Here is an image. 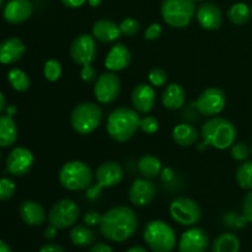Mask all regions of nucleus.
<instances>
[{
  "label": "nucleus",
  "mask_w": 252,
  "mask_h": 252,
  "mask_svg": "<svg viewBox=\"0 0 252 252\" xmlns=\"http://www.w3.org/2000/svg\"><path fill=\"white\" fill-rule=\"evenodd\" d=\"M89 252H113V250L111 249L110 245H107V244L97 243L90 249V251Z\"/></svg>",
  "instance_id": "nucleus-46"
},
{
  "label": "nucleus",
  "mask_w": 252,
  "mask_h": 252,
  "mask_svg": "<svg viewBox=\"0 0 252 252\" xmlns=\"http://www.w3.org/2000/svg\"><path fill=\"white\" fill-rule=\"evenodd\" d=\"M226 105V96L221 89L208 88L197 98V111L206 117H214L223 112Z\"/></svg>",
  "instance_id": "nucleus-10"
},
{
  "label": "nucleus",
  "mask_w": 252,
  "mask_h": 252,
  "mask_svg": "<svg viewBox=\"0 0 252 252\" xmlns=\"http://www.w3.org/2000/svg\"><path fill=\"white\" fill-rule=\"evenodd\" d=\"M20 217L29 226H41L46 223L47 214L43 207L36 201H25L20 204Z\"/></svg>",
  "instance_id": "nucleus-21"
},
{
  "label": "nucleus",
  "mask_w": 252,
  "mask_h": 252,
  "mask_svg": "<svg viewBox=\"0 0 252 252\" xmlns=\"http://www.w3.org/2000/svg\"><path fill=\"white\" fill-rule=\"evenodd\" d=\"M243 214L248 223L252 224V189L244 197L243 201Z\"/></svg>",
  "instance_id": "nucleus-42"
},
{
  "label": "nucleus",
  "mask_w": 252,
  "mask_h": 252,
  "mask_svg": "<svg viewBox=\"0 0 252 252\" xmlns=\"http://www.w3.org/2000/svg\"><path fill=\"white\" fill-rule=\"evenodd\" d=\"M16 191L15 182L9 177L0 179V201H7L11 198Z\"/></svg>",
  "instance_id": "nucleus-38"
},
{
  "label": "nucleus",
  "mask_w": 252,
  "mask_h": 252,
  "mask_svg": "<svg viewBox=\"0 0 252 252\" xmlns=\"http://www.w3.org/2000/svg\"><path fill=\"white\" fill-rule=\"evenodd\" d=\"M161 175H162V180L166 182L171 181V180L174 179V171H172L171 169H164L161 171Z\"/></svg>",
  "instance_id": "nucleus-48"
},
{
  "label": "nucleus",
  "mask_w": 252,
  "mask_h": 252,
  "mask_svg": "<svg viewBox=\"0 0 252 252\" xmlns=\"http://www.w3.org/2000/svg\"><path fill=\"white\" fill-rule=\"evenodd\" d=\"M0 252H12V250L5 241L0 240Z\"/></svg>",
  "instance_id": "nucleus-50"
},
{
  "label": "nucleus",
  "mask_w": 252,
  "mask_h": 252,
  "mask_svg": "<svg viewBox=\"0 0 252 252\" xmlns=\"http://www.w3.org/2000/svg\"><path fill=\"white\" fill-rule=\"evenodd\" d=\"M194 2H201V1H204V0H193Z\"/></svg>",
  "instance_id": "nucleus-55"
},
{
  "label": "nucleus",
  "mask_w": 252,
  "mask_h": 252,
  "mask_svg": "<svg viewBox=\"0 0 252 252\" xmlns=\"http://www.w3.org/2000/svg\"><path fill=\"white\" fill-rule=\"evenodd\" d=\"M97 56V44L94 36L79 34L70 46V57L76 64L84 66L91 64Z\"/></svg>",
  "instance_id": "nucleus-12"
},
{
  "label": "nucleus",
  "mask_w": 252,
  "mask_h": 252,
  "mask_svg": "<svg viewBox=\"0 0 252 252\" xmlns=\"http://www.w3.org/2000/svg\"><path fill=\"white\" fill-rule=\"evenodd\" d=\"M123 167L118 162L106 161L97 167L95 172L96 186L100 189L117 186L123 180Z\"/></svg>",
  "instance_id": "nucleus-15"
},
{
  "label": "nucleus",
  "mask_w": 252,
  "mask_h": 252,
  "mask_svg": "<svg viewBox=\"0 0 252 252\" xmlns=\"http://www.w3.org/2000/svg\"><path fill=\"white\" fill-rule=\"evenodd\" d=\"M101 121H102V110L97 103L81 102L71 111V127L80 135H89L95 132Z\"/></svg>",
  "instance_id": "nucleus-5"
},
{
  "label": "nucleus",
  "mask_w": 252,
  "mask_h": 252,
  "mask_svg": "<svg viewBox=\"0 0 252 252\" xmlns=\"http://www.w3.org/2000/svg\"><path fill=\"white\" fill-rule=\"evenodd\" d=\"M201 137L207 147L225 150L235 143L236 128L233 122L226 118L214 116V117H209L202 125Z\"/></svg>",
  "instance_id": "nucleus-2"
},
{
  "label": "nucleus",
  "mask_w": 252,
  "mask_h": 252,
  "mask_svg": "<svg viewBox=\"0 0 252 252\" xmlns=\"http://www.w3.org/2000/svg\"><path fill=\"white\" fill-rule=\"evenodd\" d=\"M139 22L133 17H126L120 24L121 33L127 37H133L134 34H137L139 31Z\"/></svg>",
  "instance_id": "nucleus-36"
},
{
  "label": "nucleus",
  "mask_w": 252,
  "mask_h": 252,
  "mask_svg": "<svg viewBox=\"0 0 252 252\" xmlns=\"http://www.w3.org/2000/svg\"><path fill=\"white\" fill-rule=\"evenodd\" d=\"M251 155H252V145H251Z\"/></svg>",
  "instance_id": "nucleus-57"
},
{
  "label": "nucleus",
  "mask_w": 252,
  "mask_h": 252,
  "mask_svg": "<svg viewBox=\"0 0 252 252\" xmlns=\"http://www.w3.org/2000/svg\"><path fill=\"white\" fill-rule=\"evenodd\" d=\"M155 91L148 84H139L132 91V105L138 113L147 115L155 106Z\"/></svg>",
  "instance_id": "nucleus-19"
},
{
  "label": "nucleus",
  "mask_w": 252,
  "mask_h": 252,
  "mask_svg": "<svg viewBox=\"0 0 252 252\" xmlns=\"http://www.w3.org/2000/svg\"><path fill=\"white\" fill-rule=\"evenodd\" d=\"M251 7L244 2H236L228 10V19L234 25H244L250 20Z\"/></svg>",
  "instance_id": "nucleus-30"
},
{
  "label": "nucleus",
  "mask_w": 252,
  "mask_h": 252,
  "mask_svg": "<svg viewBox=\"0 0 252 252\" xmlns=\"http://www.w3.org/2000/svg\"><path fill=\"white\" fill-rule=\"evenodd\" d=\"M139 129L147 134H154L159 130V121L153 116H145L144 118H140Z\"/></svg>",
  "instance_id": "nucleus-39"
},
{
  "label": "nucleus",
  "mask_w": 252,
  "mask_h": 252,
  "mask_svg": "<svg viewBox=\"0 0 252 252\" xmlns=\"http://www.w3.org/2000/svg\"><path fill=\"white\" fill-rule=\"evenodd\" d=\"M34 162L31 150L24 147H16L10 152L6 159V169L14 176H24L29 174Z\"/></svg>",
  "instance_id": "nucleus-13"
},
{
  "label": "nucleus",
  "mask_w": 252,
  "mask_h": 252,
  "mask_svg": "<svg viewBox=\"0 0 252 252\" xmlns=\"http://www.w3.org/2000/svg\"><path fill=\"white\" fill-rule=\"evenodd\" d=\"M83 219H84V224H85V225L93 228V226L100 225L101 219H102V216H101L98 212L90 211V212H86V213L84 214Z\"/></svg>",
  "instance_id": "nucleus-41"
},
{
  "label": "nucleus",
  "mask_w": 252,
  "mask_h": 252,
  "mask_svg": "<svg viewBox=\"0 0 252 252\" xmlns=\"http://www.w3.org/2000/svg\"><path fill=\"white\" fill-rule=\"evenodd\" d=\"M132 61L130 51L123 43H116L111 47L105 58V66L107 70L116 73L128 68Z\"/></svg>",
  "instance_id": "nucleus-20"
},
{
  "label": "nucleus",
  "mask_w": 252,
  "mask_h": 252,
  "mask_svg": "<svg viewBox=\"0 0 252 252\" xmlns=\"http://www.w3.org/2000/svg\"><path fill=\"white\" fill-rule=\"evenodd\" d=\"M70 240L75 246L85 248V246L91 245L95 241V235L90 226L88 225H74L70 230Z\"/></svg>",
  "instance_id": "nucleus-29"
},
{
  "label": "nucleus",
  "mask_w": 252,
  "mask_h": 252,
  "mask_svg": "<svg viewBox=\"0 0 252 252\" xmlns=\"http://www.w3.org/2000/svg\"><path fill=\"white\" fill-rule=\"evenodd\" d=\"M26 47L17 37H9L0 43V63L5 65L16 63L24 56Z\"/></svg>",
  "instance_id": "nucleus-23"
},
{
  "label": "nucleus",
  "mask_w": 252,
  "mask_h": 252,
  "mask_svg": "<svg viewBox=\"0 0 252 252\" xmlns=\"http://www.w3.org/2000/svg\"><path fill=\"white\" fill-rule=\"evenodd\" d=\"M121 93V80L115 73L107 71L96 79L94 86V96L97 102L108 105L117 100Z\"/></svg>",
  "instance_id": "nucleus-11"
},
{
  "label": "nucleus",
  "mask_w": 252,
  "mask_h": 252,
  "mask_svg": "<svg viewBox=\"0 0 252 252\" xmlns=\"http://www.w3.org/2000/svg\"><path fill=\"white\" fill-rule=\"evenodd\" d=\"M7 80H9L10 85L19 93H24L30 88V79L25 71L21 69L12 68L10 69L7 73Z\"/></svg>",
  "instance_id": "nucleus-31"
},
{
  "label": "nucleus",
  "mask_w": 252,
  "mask_h": 252,
  "mask_svg": "<svg viewBox=\"0 0 252 252\" xmlns=\"http://www.w3.org/2000/svg\"><path fill=\"white\" fill-rule=\"evenodd\" d=\"M223 223L226 228L233 229V230H241L246 226L248 220L244 217V214H239L238 212L229 211L223 216Z\"/></svg>",
  "instance_id": "nucleus-33"
},
{
  "label": "nucleus",
  "mask_w": 252,
  "mask_h": 252,
  "mask_svg": "<svg viewBox=\"0 0 252 252\" xmlns=\"http://www.w3.org/2000/svg\"><path fill=\"white\" fill-rule=\"evenodd\" d=\"M230 154L231 158L234 160H236V161H245L250 157L251 149L249 148V145L246 143H234L230 147Z\"/></svg>",
  "instance_id": "nucleus-35"
},
{
  "label": "nucleus",
  "mask_w": 252,
  "mask_h": 252,
  "mask_svg": "<svg viewBox=\"0 0 252 252\" xmlns=\"http://www.w3.org/2000/svg\"><path fill=\"white\" fill-rule=\"evenodd\" d=\"M93 179V171L83 161L65 162L58 172L59 182L64 189L69 191H84L89 189Z\"/></svg>",
  "instance_id": "nucleus-6"
},
{
  "label": "nucleus",
  "mask_w": 252,
  "mask_h": 252,
  "mask_svg": "<svg viewBox=\"0 0 252 252\" xmlns=\"http://www.w3.org/2000/svg\"><path fill=\"white\" fill-rule=\"evenodd\" d=\"M251 16H252V5H251Z\"/></svg>",
  "instance_id": "nucleus-56"
},
{
  "label": "nucleus",
  "mask_w": 252,
  "mask_h": 252,
  "mask_svg": "<svg viewBox=\"0 0 252 252\" xmlns=\"http://www.w3.org/2000/svg\"><path fill=\"white\" fill-rule=\"evenodd\" d=\"M138 171L145 179H154L162 171V164L159 158L153 154H145L138 160Z\"/></svg>",
  "instance_id": "nucleus-26"
},
{
  "label": "nucleus",
  "mask_w": 252,
  "mask_h": 252,
  "mask_svg": "<svg viewBox=\"0 0 252 252\" xmlns=\"http://www.w3.org/2000/svg\"><path fill=\"white\" fill-rule=\"evenodd\" d=\"M4 1H5V0H0V7H1L2 5H4Z\"/></svg>",
  "instance_id": "nucleus-54"
},
{
  "label": "nucleus",
  "mask_w": 252,
  "mask_h": 252,
  "mask_svg": "<svg viewBox=\"0 0 252 252\" xmlns=\"http://www.w3.org/2000/svg\"><path fill=\"white\" fill-rule=\"evenodd\" d=\"M240 240L235 234L224 233L217 236L211 246L212 252H239Z\"/></svg>",
  "instance_id": "nucleus-28"
},
{
  "label": "nucleus",
  "mask_w": 252,
  "mask_h": 252,
  "mask_svg": "<svg viewBox=\"0 0 252 252\" xmlns=\"http://www.w3.org/2000/svg\"><path fill=\"white\" fill-rule=\"evenodd\" d=\"M43 74L44 78L47 79L51 83L59 80V78L62 76V65L57 59H48V61L44 63L43 68Z\"/></svg>",
  "instance_id": "nucleus-34"
},
{
  "label": "nucleus",
  "mask_w": 252,
  "mask_h": 252,
  "mask_svg": "<svg viewBox=\"0 0 252 252\" xmlns=\"http://www.w3.org/2000/svg\"><path fill=\"white\" fill-rule=\"evenodd\" d=\"M196 15L193 0H164L161 4L162 20L174 29L189 26Z\"/></svg>",
  "instance_id": "nucleus-7"
},
{
  "label": "nucleus",
  "mask_w": 252,
  "mask_h": 252,
  "mask_svg": "<svg viewBox=\"0 0 252 252\" xmlns=\"http://www.w3.org/2000/svg\"><path fill=\"white\" fill-rule=\"evenodd\" d=\"M198 137L196 128L189 123H180L172 129V139L180 147H192Z\"/></svg>",
  "instance_id": "nucleus-25"
},
{
  "label": "nucleus",
  "mask_w": 252,
  "mask_h": 252,
  "mask_svg": "<svg viewBox=\"0 0 252 252\" xmlns=\"http://www.w3.org/2000/svg\"><path fill=\"white\" fill-rule=\"evenodd\" d=\"M157 187L150 179H135L129 189V201L135 207H145L153 202Z\"/></svg>",
  "instance_id": "nucleus-16"
},
{
  "label": "nucleus",
  "mask_w": 252,
  "mask_h": 252,
  "mask_svg": "<svg viewBox=\"0 0 252 252\" xmlns=\"http://www.w3.org/2000/svg\"><path fill=\"white\" fill-rule=\"evenodd\" d=\"M33 5L30 0H10L4 7L2 16L6 22L11 25L22 24L31 17Z\"/></svg>",
  "instance_id": "nucleus-18"
},
{
  "label": "nucleus",
  "mask_w": 252,
  "mask_h": 252,
  "mask_svg": "<svg viewBox=\"0 0 252 252\" xmlns=\"http://www.w3.org/2000/svg\"><path fill=\"white\" fill-rule=\"evenodd\" d=\"M162 33V27L161 25L158 24V22H154V24H150L149 26L147 27L144 32V38L147 41H155V39L159 38Z\"/></svg>",
  "instance_id": "nucleus-40"
},
{
  "label": "nucleus",
  "mask_w": 252,
  "mask_h": 252,
  "mask_svg": "<svg viewBox=\"0 0 252 252\" xmlns=\"http://www.w3.org/2000/svg\"><path fill=\"white\" fill-rule=\"evenodd\" d=\"M126 252H148L147 249H144L143 246H133L130 248L129 250H127Z\"/></svg>",
  "instance_id": "nucleus-51"
},
{
  "label": "nucleus",
  "mask_w": 252,
  "mask_h": 252,
  "mask_svg": "<svg viewBox=\"0 0 252 252\" xmlns=\"http://www.w3.org/2000/svg\"><path fill=\"white\" fill-rule=\"evenodd\" d=\"M143 238L153 252H172L176 246L174 229L162 220L149 221L143 231Z\"/></svg>",
  "instance_id": "nucleus-4"
},
{
  "label": "nucleus",
  "mask_w": 252,
  "mask_h": 252,
  "mask_svg": "<svg viewBox=\"0 0 252 252\" xmlns=\"http://www.w3.org/2000/svg\"><path fill=\"white\" fill-rule=\"evenodd\" d=\"M5 110H6V98H5L4 94L0 91V113Z\"/></svg>",
  "instance_id": "nucleus-49"
},
{
  "label": "nucleus",
  "mask_w": 252,
  "mask_h": 252,
  "mask_svg": "<svg viewBox=\"0 0 252 252\" xmlns=\"http://www.w3.org/2000/svg\"><path fill=\"white\" fill-rule=\"evenodd\" d=\"M208 244V234L202 228L191 226L180 238L179 252H206Z\"/></svg>",
  "instance_id": "nucleus-14"
},
{
  "label": "nucleus",
  "mask_w": 252,
  "mask_h": 252,
  "mask_svg": "<svg viewBox=\"0 0 252 252\" xmlns=\"http://www.w3.org/2000/svg\"><path fill=\"white\" fill-rule=\"evenodd\" d=\"M78 204L71 199H61L52 206L48 213L49 225H53L58 230L71 228L79 219Z\"/></svg>",
  "instance_id": "nucleus-9"
},
{
  "label": "nucleus",
  "mask_w": 252,
  "mask_h": 252,
  "mask_svg": "<svg viewBox=\"0 0 252 252\" xmlns=\"http://www.w3.org/2000/svg\"><path fill=\"white\" fill-rule=\"evenodd\" d=\"M39 252H65V250H64L63 246L59 245V244L49 243L42 246V248L39 249Z\"/></svg>",
  "instance_id": "nucleus-44"
},
{
  "label": "nucleus",
  "mask_w": 252,
  "mask_h": 252,
  "mask_svg": "<svg viewBox=\"0 0 252 252\" xmlns=\"http://www.w3.org/2000/svg\"><path fill=\"white\" fill-rule=\"evenodd\" d=\"M93 36L96 41L101 43H112L116 42L121 37L120 25L116 24L115 21L108 19L97 20L93 25Z\"/></svg>",
  "instance_id": "nucleus-22"
},
{
  "label": "nucleus",
  "mask_w": 252,
  "mask_h": 252,
  "mask_svg": "<svg viewBox=\"0 0 252 252\" xmlns=\"http://www.w3.org/2000/svg\"><path fill=\"white\" fill-rule=\"evenodd\" d=\"M17 139V127L12 117L0 116V147H11Z\"/></svg>",
  "instance_id": "nucleus-27"
},
{
  "label": "nucleus",
  "mask_w": 252,
  "mask_h": 252,
  "mask_svg": "<svg viewBox=\"0 0 252 252\" xmlns=\"http://www.w3.org/2000/svg\"><path fill=\"white\" fill-rule=\"evenodd\" d=\"M162 105L165 108L171 111L180 110L186 102V91L180 84H170L166 86L161 96Z\"/></svg>",
  "instance_id": "nucleus-24"
},
{
  "label": "nucleus",
  "mask_w": 252,
  "mask_h": 252,
  "mask_svg": "<svg viewBox=\"0 0 252 252\" xmlns=\"http://www.w3.org/2000/svg\"><path fill=\"white\" fill-rule=\"evenodd\" d=\"M139 113L134 108L118 107L108 116L106 130L115 142L126 143L139 129Z\"/></svg>",
  "instance_id": "nucleus-3"
},
{
  "label": "nucleus",
  "mask_w": 252,
  "mask_h": 252,
  "mask_svg": "<svg viewBox=\"0 0 252 252\" xmlns=\"http://www.w3.org/2000/svg\"><path fill=\"white\" fill-rule=\"evenodd\" d=\"M0 158H1V153H0Z\"/></svg>",
  "instance_id": "nucleus-58"
},
{
  "label": "nucleus",
  "mask_w": 252,
  "mask_h": 252,
  "mask_svg": "<svg viewBox=\"0 0 252 252\" xmlns=\"http://www.w3.org/2000/svg\"><path fill=\"white\" fill-rule=\"evenodd\" d=\"M101 2H102V0H88V4L90 5L91 7H97V6H100Z\"/></svg>",
  "instance_id": "nucleus-53"
},
{
  "label": "nucleus",
  "mask_w": 252,
  "mask_h": 252,
  "mask_svg": "<svg viewBox=\"0 0 252 252\" xmlns=\"http://www.w3.org/2000/svg\"><path fill=\"white\" fill-rule=\"evenodd\" d=\"M98 226L103 238L113 243H123L137 231L138 218L129 207L116 206L102 214Z\"/></svg>",
  "instance_id": "nucleus-1"
},
{
  "label": "nucleus",
  "mask_w": 252,
  "mask_h": 252,
  "mask_svg": "<svg viewBox=\"0 0 252 252\" xmlns=\"http://www.w3.org/2000/svg\"><path fill=\"white\" fill-rule=\"evenodd\" d=\"M236 184L244 189H252V161H245L238 167L235 174Z\"/></svg>",
  "instance_id": "nucleus-32"
},
{
  "label": "nucleus",
  "mask_w": 252,
  "mask_h": 252,
  "mask_svg": "<svg viewBox=\"0 0 252 252\" xmlns=\"http://www.w3.org/2000/svg\"><path fill=\"white\" fill-rule=\"evenodd\" d=\"M16 112H17V110L15 106H9V107H6V115L10 116V117H12V116H14Z\"/></svg>",
  "instance_id": "nucleus-52"
},
{
  "label": "nucleus",
  "mask_w": 252,
  "mask_h": 252,
  "mask_svg": "<svg viewBox=\"0 0 252 252\" xmlns=\"http://www.w3.org/2000/svg\"><path fill=\"white\" fill-rule=\"evenodd\" d=\"M170 216L182 226H193L201 220L202 211L199 204L189 197H177L170 204Z\"/></svg>",
  "instance_id": "nucleus-8"
},
{
  "label": "nucleus",
  "mask_w": 252,
  "mask_h": 252,
  "mask_svg": "<svg viewBox=\"0 0 252 252\" xmlns=\"http://www.w3.org/2000/svg\"><path fill=\"white\" fill-rule=\"evenodd\" d=\"M196 17L202 29L208 31L219 30L223 25V12L218 5L213 2H203L196 11Z\"/></svg>",
  "instance_id": "nucleus-17"
},
{
  "label": "nucleus",
  "mask_w": 252,
  "mask_h": 252,
  "mask_svg": "<svg viewBox=\"0 0 252 252\" xmlns=\"http://www.w3.org/2000/svg\"><path fill=\"white\" fill-rule=\"evenodd\" d=\"M80 75H81V79H83L85 83H91V81L97 79V70H96L91 64H88V65L83 66Z\"/></svg>",
  "instance_id": "nucleus-43"
},
{
  "label": "nucleus",
  "mask_w": 252,
  "mask_h": 252,
  "mask_svg": "<svg viewBox=\"0 0 252 252\" xmlns=\"http://www.w3.org/2000/svg\"><path fill=\"white\" fill-rule=\"evenodd\" d=\"M57 230H58V229L54 228L53 225H49L48 228H46V230H44V238L48 239V240H51V239L56 238Z\"/></svg>",
  "instance_id": "nucleus-47"
},
{
  "label": "nucleus",
  "mask_w": 252,
  "mask_h": 252,
  "mask_svg": "<svg viewBox=\"0 0 252 252\" xmlns=\"http://www.w3.org/2000/svg\"><path fill=\"white\" fill-rule=\"evenodd\" d=\"M167 73L161 68H153L152 70L148 74V80L152 84L153 86H157V88H161L165 84L167 83Z\"/></svg>",
  "instance_id": "nucleus-37"
},
{
  "label": "nucleus",
  "mask_w": 252,
  "mask_h": 252,
  "mask_svg": "<svg viewBox=\"0 0 252 252\" xmlns=\"http://www.w3.org/2000/svg\"><path fill=\"white\" fill-rule=\"evenodd\" d=\"M61 1L65 7H69V9H78V7L83 6L88 0H61Z\"/></svg>",
  "instance_id": "nucleus-45"
}]
</instances>
